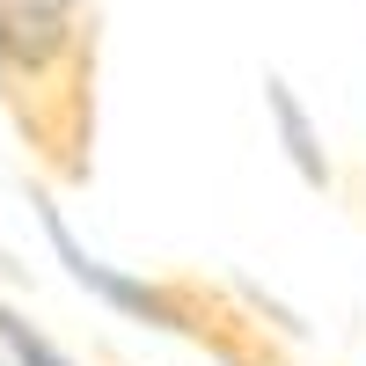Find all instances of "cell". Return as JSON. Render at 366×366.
I'll list each match as a JSON object with an SVG mask.
<instances>
[{
    "label": "cell",
    "mask_w": 366,
    "mask_h": 366,
    "mask_svg": "<svg viewBox=\"0 0 366 366\" xmlns=\"http://www.w3.org/2000/svg\"><path fill=\"white\" fill-rule=\"evenodd\" d=\"M96 0H0V103L51 176L81 183L96 147Z\"/></svg>",
    "instance_id": "obj_1"
}]
</instances>
